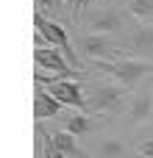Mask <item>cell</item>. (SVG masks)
Here are the masks:
<instances>
[{
	"label": "cell",
	"instance_id": "5bb4252c",
	"mask_svg": "<svg viewBox=\"0 0 153 158\" xmlns=\"http://www.w3.org/2000/svg\"><path fill=\"white\" fill-rule=\"evenodd\" d=\"M128 11L139 22H148L153 17V0H128Z\"/></svg>",
	"mask_w": 153,
	"mask_h": 158
},
{
	"label": "cell",
	"instance_id": "2e32d148",
	"mask_svg": "<svg viewBox=\"0 0 153 158\" xmlns=\"http://www.w3.org/2000/svg\"><path fill=\"white\" fill-rule=\"evenodd\" d=\"M137 150H139L142 158H153V139H142V142L137 144Z\"/></svg>",
	"mask_w": 153,
	"mask_h": 158
},
{
	"label": "cell",
	"instance_id": "52a82bcc",
	"mask_svg": "<svg viewBox=\"0 0 153 158\" xmlns=\"http://www.w3.org/2000/svg\"><path fill=\"white\" fill-rule=\"evenodd\" d=\"M89 28L92 33H103V36L117 33L123 28V14L117 8H98L95 14H89Z\"/></svg>",
	"mask_w": 153,
	"mask_h": 158
},
{
	"label": "cell",
	"instance_id": "9c48e42d",
	"mask_svg": "<svg viewBox=\"0 0 153 158\" xmlns=\"http://www.w3.org/2000/svg\"><path fill=\"white\" fill-rule=\"evenodd\" d=\"M125 117L131 122H145V119L153 117V94H151L148 86L139 89V92H134V97H131V103L125 108Z\"/></svg>",
	"mask_w": 153,
	"mask_h": 158
},
{
	"label": "cell",
	"instance_id": "277c9868",
	"mask_svg": "<svg viewBox=\"0 0 153 158\" xmlns=\"http://www.w3.org/2000/svg\"><path fill=\"white\" fill-rule=\"evenodd\" d=\"M125 94H128V86L123 83H98L92 86V94H89V111L95 114H117L125 106Z\"/></svg>",
	"mask_w": 153,
	"mask_h": 158
},
{
	"label": "cell",
	"instance_id": "e0dca14e",
	"mask_svg": "<svg viewBox=\"0 0 153 158\" xmlns=\"http://www.w3.org/2000/svg\"><path fill=\"white\" fill-rule=\"evenodd\" d=\"M61 3H64V6H67V8H70V11L75 14V11H81V8H84V6H86L89 0H61Z\"/></svg>",
	"mask_w": 153,
	"mask_h": 158
},
{
	"label": "cell",
	"instance_id": "6da1fadb",
	"mask_svg": "<svg viewBox=\"0 0 153 158\" xmlns=\"http://www.w3.org/2000/svg\"><path fill=\"white\" fill-rule=\"evenodd\" d=\"M33 83L45 86L61 106H70V108H75V111L89 114V100L84 97V92H81V86H78L75 81H67V78H61V75H42V72H33Z\"/></svg>",
	"mask_w": 153,
	"mask_h": 158
},
{
	"label": "cell",
	"instance_id": "ba28073f",
	"mask_svg": "<svg viewBox=\"0 0 153 158\" xmlns=\"http://www.w3.org/2000/svg\"><path fill=\"white\" fill-rule=\"evenodd\" d=\"M61 103L45 89V86H39L36 83V89H33V119L36 122H42V119H50V117H59L61 114Z\"/></svg>",
	"mask_w": 153,
	"mask_h": 158
},
{
	"label": "cell",
	"instance_id": "7a4b0ae2",
	"mask_svg": "<svg viewBox=\"0 0 153 158\" xmlns=\"http://www.w3.org/2000/svg\"><path fill=\"white\" fill-rule=\"evenodd\" d=\"M33 31L36 33H42L45 36V42L50 44V47H59L64 56H67V61L72 64V67H78L81 72H84V64H81V58H78V53H75V47L70 44V36H67V31L59 25V22H53V19H47L39 8L33 11Z\"/></svg>",
	"mask_w": 153,
	"mask_h": 158
},
{
	"label": "cell",
	"instance_id": "3957f363",
	"mask_svg": "<svg viewBox=\"0 0 153 158\" xmlns=\"http://www.w3.org/2000/svg\"><path fill=\"white\" fill-rule=\"evenodd\" d=\"M95 64L123 86H137L142 78L153 75V61L148 58H117V61H95Z\"/></svg>",
	"mask_w": 153,
	"mask_h": 158
},
{
	"label": "cell",
	"instance_id": "8fae6325",
	"mask_svg": "<svg viewBox=\"0 0 153 158\" xmlns=\"http://www.w3.org/2000/svg\"><path fill=\"white\" fill-rule=\"evenodd\" d=\"M131 47L139 50L142 56H153V28L148 22H139L134 36H131Z\"/></svg>",
	"mask_w": 153,
	"mask_h": 158
},
{
	"label": "cell",
	"instance_id": "5b68a950",
	"mask_svg": "<svg viewBox=\"0 0 153 158\" xmlns=\"http://www.w3.org/2000/svg\"><path fill=\"white\" fill-rule=\"evenodd\" d=\"M33 61H36L39 69H50V72H56V75H61L67 81H75V75H81V72L72 69V64L67 61V56L59 47H50V44H36Z\"/></svg>",
	"mask_w": 153,
	"mask_h": 158
},
{
	"label": "cell",
	"instance_id": "30bf717a",
	"mask_svg": "<svg viewBox=\"0 0 153 158\" xmlns=\"http://www.w3.org/2000/svg\"><path fill=\"white\" fill-rule=\"evenodd\" d=\"M50 139H53V144H56V147H59L67 158H89L84 150H81L78 139H75L72 133H67V131H53V133H50Z\"/></svg>",
	"mask_w": 153,
	"mask_h": 158
},
{
	"label": "cell",
	"instance_id": "4fadbf2b",
	"mask_svg": "<svg viewBox=\"0 0 153 158\" xmlns=\"http://www.w3.org/2000/svg\"><path fill=\"white\" fill-rule=\"evenodd\" d=\"M98 158H125V147L120 139H103L98 144Z\"/></svg>",
	"mask_w": 153,
	"mask_h": 158
},
{
	"label": "cell",
	"instance_id": "ac0fdd59",
	"mask_svg": "<svg viewBox=\"0 0 153 158\" xmlns=\"http://www.w3.org/2000/svg\"><path fill=\"white\" fill-rule=\"evenodd\" d=\"M36 3H39V6H36V8H39V11H42V8H45V6H53V0H36Z\"/></svg>",
	"mask_w": 153,
	"mask_h": 158
},
{
	"label": "cell",
	"instance_id": "8992f818",
	"mask_svg": "<svg viewBox=\"0 0 153 158\" xmlns=\"http://www.w3.org/2000/svg\"><path fill=\"white\" fill-rule=\"evenodd\" d=\"M81 53L86 58H92V61H117L120 58L117 44L103 33H86L81 39Z\"/></svg>",
	"mask_w": 153,
	"mask_h": 158
},
{
	"label": "cell",
	"instance_id": "9a60e30c",
	"mask_svg": "<svg viewBox=\"0 0 153 158\" xmlns=\"http://www.w3.org/2000/svg\"><path fill=\"white\" fill-rule=\"evenodd\" d=\"M39 133L45 136V142H42V158H67L56 144H53V139H50V133H45L42 128H39Z\"/></svg>",
	"mask_w": 153,
	"mask_h": 158
},
{
	"label": "cell",
	"instance_id": "7c38bea8",
	"mask_svg": "<svg viewBox=\"0 0 153 158\" xmlns=\"http://www.w3.org/2000/svg\"><path fill=\"white\" fill-rule=\"evenodd\" d=\"M89 128H92V119L84 111H78V114L72 111V114L64 117V131L72 133V136H84V133H89Z\"/></svg>",
	"mask_w": 153,
	"mask_h": 158
}]
</instances>
